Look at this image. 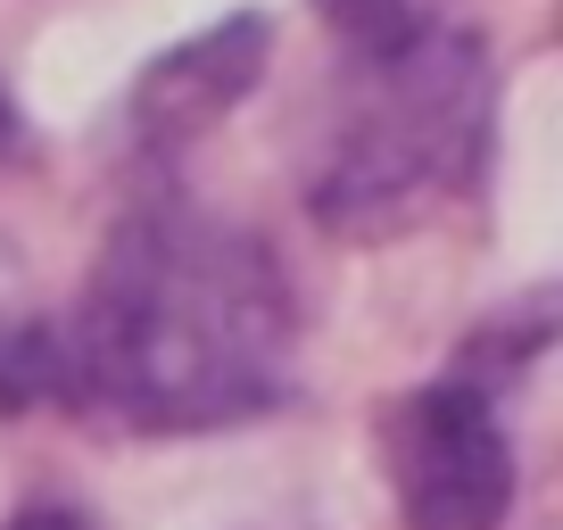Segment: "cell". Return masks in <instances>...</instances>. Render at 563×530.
<instances>
[{"label":"cell","mask_w":563,"mask_h":530,"mask_svg":"<svg viewBox=\"0 0 563 530\" xmlns=\"http://www.w3.org/2000/svg\"><path fill=\"white\" fill-rule=\"evenodd\" d=\"M67 340V407L150 440L257 423L290 398L299 299L249 224L150 199L108 232Z\"/></svg>","instance_id":"6da1fadb"},{"label":"cell","mask_w":563,"mask_h":530,"mask_svg":"<svg viewBox=\"0 0 563 530\" xmlns=\"http://www.w3.org/2000/svg\"><path fill=\"white\" fill-rule=\"evenodd\" d=\"M489 133L497 67L481 34L422 18L415 34L356 51L307 208L332 241H398L481 183Z\"/></svg>","instance_id":"7a4b0ae2"},{"label":"cell","mask_w":563,"mask_h":530,"mask_svg":"<svg viewBox=\"0 0 563 530\" xmlns=\"http://www.w3.org/2000/svg\"><path fill=\"white\" fill-rule=\"evenodd\" d=\"M389 481L406 530H497L514 514V431L481 382L448 373L398 398Z\"/></svg>","instance_id":"3957f363"},{"label":"cell","mask_w":563,"mask_h":530,"mask_svg":"<svg viewBox=\"0 0 563 530\" xmlns=\"http://www.w3.org/2000/svg\"><path fill=\"white\" fill-rule=\"evenodd\" d=\"M265 58H274V25H265L257 9L216 18L208 34L158 51L141 67L133 100H124L141 150H183V142H199V133H216V124L265 84Z\"/></svg>","instance_id":"277c9868"},{"label":"cell","mask_w":563,"mask_h":530,"mask_svg":"<svg viewBox=\"0 0 563 530\" xmlns=\"http://www.w3.org/2000/svg\"><path fill=\"white\" fill-rule=\"evenodd\" d=\"M67 407V340L58 323H0V415Z\"/></svg>","instance_id":"5b68a950"},{"label":"cell","mask_w":563,"mask_h":530,"mask_svg":"<svg viewBox=\"0 0 563 530\" xmlns=\"http://www.w3.org/2000/svg\"><path fill=\"white\" fill-rule=\"evenodd\" d=\"M316 9L349 51H373V42H398L422 25V0H316Z\"/></svg>","instance_id":"8992f818"},{"label":"cell","mask_w":563,"mask_h":530,"mask_svg":"<svg viewBox=\"0 0 563 530\" xmlns=\"http://www.w3.org/2000/svg\"><path fill=\"white\" fill-rule=\"evenodd\" d=\"M0 530H91V522L75 506H25L18 522H0Z\"/></svg>","instance_id":"52a82bcc"},{"label":"cell","mask_w":563,"mask_h":530,"mask_svg":"<svg viewBox=\"0 0 563 530\" xmlns=\"http://www.w3.org/2000/svg\"><path fill=\"white\" fill-rule=\"evenodd\" d=\"M18 150V100H9V84H0V158Z\"/></svg>","instance_id":"ba28073f"}]
</instances>
